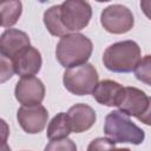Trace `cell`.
Masks as SVG:
<instances>
[{"mask_svg":"<svg viewBox=\"0 0 151 151\" xmlns=\"http://www.w3.org/2000/svg\"><path fill=\"white\" fill-rule=\"evenodd\" d=\"M14 72L19 74L21 78L22 77H31L37 74L42 64L41 54L40 52L33 47V46H27L24 48L13 60H12Z\"/></svg>","mask_w":151,"mask_h":151,"instance_id":"cell-10","label":"cell"},{"mask_svg":"<svg viewBox=\"0 0 151 151\" xmlns=\"http://www.w3.org/2000/svg\"><path fill=\"white\" fill-rule=\"evenodd\" d=\"M98 79V72L90 63L66 68L63 76L65 88L76 96H86L93 93L99 83Z\"/></svg>","mask_w":151,"mask_h":151,"instance_id":"cell-4","label":"cell"},{"mask_svg":"<svg viewBox=\"0 0 151 151\" xmlns=\"http://www.w3.org/2000/svg\"><path fill=\"white\" fill-rule=\"evenodd\" d=\"M0 12H1V26L11 27L18 22L22 12V4L21 1L18 0L2 1L0 4Z\"/></svg>","mask_w":151,"mask_h":151,"instance_id":"cell-16","label":"cell"},{"mask_svg":"<svg viewBox=\"0 0 151 151\" xmlns=\"http://www.w3.org/2000/svg\"><path fill=\"white\" fill-rule=\"evenodd\" d=\"M114 146H116V143L112 142L110 138L98 137L90 142L87 146V151H110Z\"/></svg>","mask_w":151,"mask_h":151,"instance_id":"cell-19","label":"cell"},{"mask_svg":"<svg viewBox=\"0 0 151 151\" xmlns=\"http://www.w3.org/2000/svg\"><path fill=\"white\" fill-rule=\"evenodd\" d=\"M110 151H131V150H130L129 147H116V146H114V147H112Z\"/></svg>","mask_w":151,"mask_h":151,"instance_id":"cell-23","label":"cell"},{"mask_svg":"<svg viewBox=\"0 0 151 151\" xmlns=\"http://www.w3.org/2000/svg\"><path fill=\"white\" fill-rule=\"evenodd\" d=\"M92 41L81 33H70L60 38L55 47V57L65 67H74L86 64L92 54Z\"/></svg>","mask_w":151,"mask_h":151,"instance_id":"cell-1","label":"cell"},{"mask_svg":"<svg viewBox=\"0 0 151 151\" xmlns=\"http://www.w3.org/2000/svg\"><path fill=\"white\" fill-rule=\"evenodd\" d=\"M140 8H142L143 13L151 20V0H142Z\"/></svg>","mask_w":151,"mask_h":151,"instance_id":"cell-22","label":"cell"},{"mask_svg":"<svg viewBox=\"0 0 151 151\" xmlns=\"http://www.w3.org/2000/svg\"><path fill=\"white\" fill-rule=\"evenodd\" d=\"M137 119H138L139 122H142L143 124L151 126V97H149V105H147L146 111H145L140 117H138Z\"/></svg>","mask_w":151,"mask_h":151,"instance_id":"cell-21","label":"cell"},{"mask_svg":"<svg viewBox=\"0 0 151 151\" xmlns=\"http://www.w3.org/2000/svg\"><path fill=\"white\" fill-rule=\"evenodd\" d=\"M134 76L139 81L151 86V54H147L139 60L134 68Z\"/></svg>","mask_w":151,"mask_h":151,"instance_id":"cell-17","label":"cell"},{"mask_svg":"<svg viewBox=\"0 0 151 151\" xmlns=\"http://www.w3.org/2000/svg\"><path fill=\"white\" fill-rule=\"evenodd\" d=\"M71 132H72V126L67 113L59 112L48 123L46 136L50 140H57V139L67 138V136Z\"/></svg>","mask_w":151,"mask_h":151,"instance_id":"cell-14","label":"cell"},{"mask_svg":"<svg viewBox=\"0 0 151 151\" xmlns=\"http://www.w3.org/2000/svg\"><path fill=\"white\" fill-rule=\"evenodd\" d=\"M60 18L68 32H77L85 28L91 18L92 8L87 1L67 0L60 5Z\"/></svg>","mask_w":151,"mask_h":151,"instance_id":"cell-5","label":"cell"},{"mask_svg":"<svg viewBox=\"0 0 151 151\" xmlns=\"http://www.w3.org/2000/svg\"><path fill=\"white\" fill-rule=\"evenodd\" d=\"M17 119L21 129L29 133H39L41 132L48 119V112L42 105H33V106H21L17 112Z\"/></svg>","mask_w":151,"mask_h":151,"instance_id":"cell-8","label":"cell"},{"mask_svg":"<svg viewBox=\"0 0 151 151\" xmlns=\"http://www.w3.org/2000/svg\"><path fill=\"white\" fill-rule=\"evenodd\" d=\"M124 92H125V87L122 86L119 83L110 79H105L98 83L92 96L101 105L110 107L113 106L118 107L119 104L122 103Z\"/></svg>","mask_w":151,"mask_h":151,"instance_id":"cell-12","label":"cell"},{"mask_svg":"<svg viewBox=\"0 0 151 151\" xmlns=\"http://www.w3.org/2000/svg\"><path fill=\"white\" fill-rule=\"evenodd\" d=\"M14 94L17 100L24 106L39 105L45 98V85L34 76L22 77L15 85Z\"/></svg>","mask_w":151,"mask_h":151,"instance_id":"cell-7","label":"cell"},{"mask_svg":"<svg viewBox=\"0 0 151 151\" xmlns=\"http://www.w3.org/2000/svg\"><path fill=\"white\" fill-rule=\"evenodd\" d=\"M14 73L15 72H14L12 60H9L5 57H1V79H0V81L5 83L7 79H11Z\"/></svg>","mask_w":151,"mask_h":151,"instance_id":"cell-20","label":"cell"},{"mask_svg":"<svg viewBox=\"0 0 151 151\" xmlns=\"http://www.w3.org/2000/svg\"><path fill=\"white\" fill-rule=\"evenodd\" d=\"M29 37L17 28L6 29L0 38V53L9 60H13L24 48L29 46Z\"/></svg>","mask_w":151,"mask_h":151,"instance_id":"cell-9","label":"cell"},{"mask_svg":"<svg viewBox=\"0 0 151 151\" xmlns=\"http://www.w3.org/2000/svg\"><path fill=\"white\" fill-rule=\"evenodd\" d=\"M44 151H77V145L70 138L57 139V140H51L45 146Z\"/></svg>","mask_w":151,"mask_h":151,"instance_id":"cell-18","label":"cell"},{"mask_svg":"<svg viewBox=\"0 0 151 151\" xmlns=\"http://www.w3.org/2000/svg\"><path fill=\"white\" fill-rule=\"evenodd\" d=\"M100 24L109 33L124 34L132 29L134 19L132 12L126 6L114 4L101 11Z\"/></svg>","mask_w":151,"mask_h":151,"instance_id":"cell-6","label":"cell"},{"mask_svg":"<svg viewBox=\"0 0 151 151\" xmlns=\"http://www.w3.org/2000/svg\"><path fill=\"white\" fill-rule=\"evenodd\" d=\"M67 116L71 122L72 132L76 133H81L90 130L97 119L96 111L91 106L83 103L71 106L67 111Z\"/></svg>","mask_w":151,"mask_h":151,"instance_id":"cell-13","label":"cell"},{"mask_svg":"<svg viewBox=\"0 0 151 151\" xmlns=\"http://www.w3.org/2000/svg\"><path fill=\"white\" fill-rule=\"evenodd\" d=\"M104 133L114 143L139 145L145 139V132L120 111H112L105 117Z\"/></svg>","mask_w":151,"mask_h":151,"instance_id":"cell-3","label":"cell"},{"mask_svg":"<svg viewBox=\"0 0 151 151\" xmlns=\"http://www.w3.org/2000/svg\"><path fill=\"white\" fill-rule=\"evenodd\" d=\"M44 24L47 31L54 37H64L70 34L68 29L63 25L60 18V5L47 8L44 13Z\"/></svg>","mask_w":151,"mask_h":151,"instance_id":"cell-15","label":"cell"},{"mask_svg":"<svg viewBox=\"0 0 151 151\" xmlns=\"http://www.w3.org/2000/svg\"><path fill=\"white\" fill-rule=\"evenodd\" d=\"M140 60V47L133 40L118 41L110 45L104 54V66L116 73H129L134 71Z\"/></svg>","mask_w":151,"mask_h":151,"instance_id":"cell-2","label":"cell"},{"mask_svg":"<svg viewBox=\"0 0 151 151\" xmlns=\"http://www.w3.org/2000/svg\"><path fill=\"white\" fill-rule=\"evenodd\" d=\"M149 105V97L145 94L144 91L127 86L125 87V92L119 104L118 109L120 112L125 113L129 117H140L147 109Z\"/></svg>","mask_w":151,"mask_h":151,"instance_id":"cell-11","label":"cell"}]
</instances>
